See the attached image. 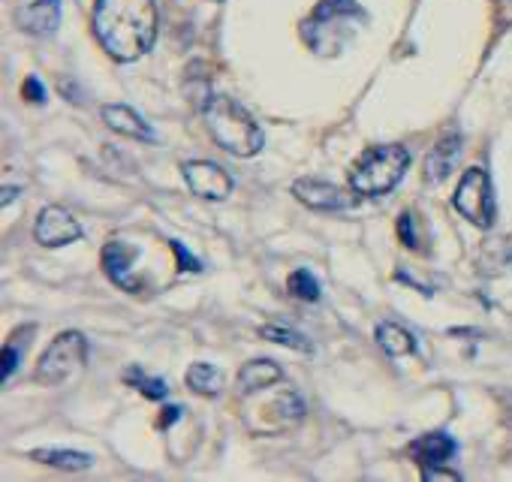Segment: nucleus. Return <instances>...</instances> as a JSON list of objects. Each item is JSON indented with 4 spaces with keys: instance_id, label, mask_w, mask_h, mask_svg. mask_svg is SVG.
Instances as JSON below:
<instances>
[{
    "instance_id": "1",
    "label": "nucleus",
    "mask_w": 512,
    "mask_h": 482,
    "mask_svg": "<svg viewBox=\"0 0 512 482\" xmlns=\"http://www.w3.org/2000/svg\"><path fill=\"white\" fill-rule=\"evenodd\" d=\"M94 34L115 61H139L157 40V4L154 0H97Z\"/></svg>"
},
{
    "instance_id": "2",
    "label": "nucleus",
    "mask_w": 512,
    "mask_h": 482,
    "mask_svg": "<svg viewBox=\"0 0 512 482\" xmlns=\"http://www.w3.org/2000/svg\"><path fill=\"white\" fill-rule=\"evenodd\" d=\"M202 118H205V127L211 130L214 142L220 148H226L229 154L235 157H253L263 151V130L260 124L253 121V115L235 103L232 97H223V94H208L202 100Z\"/></svg>"
},
{
    "instance_id": "3",
    "label": "nucleus",
    "mask_w": 512,
    "mask_h": 482,
    "mask_svg": "<svg viewBox=\"0 0 512 482\" xmlns=\"http://www.w3.org/2000/svg\"><path fill=\"white\" fill-rule=\"evenodd\" d=\"M359 25H365V13L356 0H320L314 16L302 25V37L317 55L332 58L344 52Z\"/></svg>"
},
{
    "instance_id": "4",
    "label": "nucleus",
    "mask_w": 512,
    "mask_h": 482,
    "mask_svg": "<svg viewBox=\"0 0 512 482\" xmlns=\"http://www.w3.org/2000/svg\"><path fill=\"white\" fill-rule=\"evenodd\" d=\"M410 166V154L401 145H377L371 148L350 172V187L359 196H383L395 190Z\"/></svg>"
},
{
    "instance_id": "5",
    "label": "nucleus",
    "mask_w": 512,
    "mask_h": 482,
    "mask_svg": "<svg viewBox=\"0 0 512 482\" xmlns=\"http://www.w3.org/2000/svg\"><path fill=\"white\" fill-rule=\"evenodd\" d=\"M88 362V341L79 332H61L49 350L43 353L40 365H37V383L46 386H64L67 380H73L76 374H82Z\"/></svg>"
},
{
    "instance_id": "6",
    "label": "nucleus",
    "mask_w": 512,
    "mask_h": 482,
    "mask_svg": "<svg viewBox=\"0 0 512 482\" xmlns=\"http://www.w3.org/2000/svg\"><path fill=\"white\" fill-rule=\"evenodd\" d=\"M455 211L470 220L473 226L488 229L497 217V202H494V187L485 169L473 166L461 175L458 187H455V199H452Z\"/></svg>"
},
{
    "instance_id": "7",
    "label": "nucleus",
    "mask_w": 512,
    "mask_h": 482,
    "mask_svg": "<svg viewBox=\"0 0 512 482\" xmlns=\"http://www.w3.org/2000/svg\"><path fill=\"white\" fill-rule=\"evenodd\" d=\"M34 238L43 248H64L73 245L76 238H82V226L76 220V214L64 205H46L37 217L34 226Z\"/></svg>"
},
{
    "instance_id": "8",
    "label": "nucleus",
    "mask_w": 512,
    "mask_h": 482,
    "mask_svg": "<svg viewBox=\"0 0 512 482\" xmlns=\"http://www.w3.org/2000/svg\"><path fill=\"white\" fill-rule=\"evenodd\" d=\"M353 193H356V190H353ZM353 193H347L344 187L329 184V181H323V178H299V181L293 184V196H296L302 205L314 208V211H347V208L356 205V196H353Z\"/></svg>"
},
{
    "instance_id": "9",
    "label": "nucleus",
    "mask_w": 512,
    "mask_h": 482,
    "mask_svg": "<svg viewBox=\"0 0 512 482\" xmlns=\"http://www.w3.org/2000/svg\"><path fill=\"white\" fill-rule=\"evenodd\" d=\"M181 172H184L187 187H190L196 196L208 199V202H220V199H226L229 190H232L229 172H226L223 166L211 163V160H190V163L181 166Z\"/></svg>"
},
{
    "instance_id": "10",
    "label": "nucleus",
    "mask_w": 512,
    "mask_h": 482,
    "mask_svg": "<svg viewBox=\"0 0 512 482\" xmlns=\"http://www.w3.org/2000/svg\"><path fill=\"white\" fill-rule=\"evenodd\" d=\"M133 263H136V248L124 245V241H112V245H106V251H103V269H106V275L118 287H124L130 293H139L142 290V281L136 278Z\"/></svg>"
},
{
    "instance_id": "11",
    "label": "nucleus",
    "mask_w": 512,
    "mask_h": 482,
    "mask_svg": "<svg viewBox=\"0 0 512 482\" xmlns=\"http://www.w3.org/2000/svg\"><path fill=\"white\" fill-rule=\"evenodd\" d=\"M19 25L37 37L55 34L61 25V0H28L19 10Z\"/></svg>"
},
{
    "instance_id": "12",
    "label": "nucleus",
    "mask_w": 512,
    "mask_h": 482,
    "mask_svg": "<svg viewBox=\"0 0 512 482\" xmlns=\"http://www.w3.org/2000/svg\"><path fill=\"white\" fill-rule=\"evenodd\" d=\"M281 377H284V371H281L278 362H272V359H253V362H247L238 371L235 383H238V389L244 395H250V392H263V389L275 386Z\"/></svg>"
},
{
    "instance_id": "13",
    "label": "nucleus",
    "mask_w": 512,
    "mask_h": 482,
    "mask_svg": "<svg viewBox=\"0 0 512 482\" xmlns=\"http://www.w3.org/2000/svg\"><path fill=\"white\" fill-rule=\"evenodd\" d=\"M103 121L121 133V136H130V139H139V142H151L154 139V130L145 124V118L130 109V106H103Z\"/></svg>"
},
{
    "instance_id": "14",
    "label": "nucleus",
    "mask_w": 512,
    "mask_h": 482,
    "mask_svg": "<svg viewBox=\"0 0 512 482\" xmlns=\"http://www.w3.org/2000/svg\"><path fill=\"white\" fill-rule=\"evenodd\" d=\"M458 157H461V136L458 133H449L428 154V160H425V181H431V184L434 181H443L452 172V166H455Z\"/></svg>"
},
{
    "instance_id": "15",
    "label": "nucleus",
    "mask_w": 512,
    "mask_h": 482,
    "mask_svg": "<svg viewBox=\"0 0 512 482\" xmlns=\"http://www.w3.org/2000/svg\"><path fill=\"white\" fill-rule=\"evenodd\" d=\"M455 440L449 437V434H443V431H431V434H422L413 446H410V452L419 458V464L422 467H437V464H446L452 455H455Z\"/></svg>"
},
{
    "instance_id": "16",
    "label": "nucleus",
    "mask_w": 512,
    "mask_h": 482,
    "mask_svg": "<svg viewBox=\"0 0 512 482\" xmlns=\"http://www.w3.org/2000/svg\"><path fill=\"white\" fill-rule=\"evenodd\" d=\"M374 338H377V344L389 356H410V353H416V338L404 326H398V323H380Z\"/></svg>"
},
{
    "instance_id": "17",
    "label": "nucleus",
    "mask_w": 512,
    "mask_h": 482,
    "mask_svg": "<svg viewBox=\"0 0 512 482\" xmlns=\"http://www.w3.org/2000/svg\"><path fill=\"white\" fill-rule=\"evenodd\" d=\"M31 458H37L40 464L64 467V470H85L94 464V458L88 452H73V449H34Z\"/></svg>"
},
{
    "instance_id": "18",
    "label": "nucleus",
    "mask_w": 512,
    "mask_h": 482,
    "mask_svg": "<svg viewBox=\"0 0 512 482\" xmlns=\"http://www.w3.org/2000/svg\"><path fill=\"white\" fill-rule=\"evenodd\" d=\"M187 386L193 389V392H199V395H205V398H211V395H217L220 392V386H223V374L214 368V365H208V362H196V365H190V371H187Z\"/></svg>"
},
{
    "instance_id": "19",
    "label": "nucleus",
    "mask_w": 512,
    "mask_h": 482,
    "mask_svg": "<svg viewBox=\"0 0 512 482\" xmlns=\"http://www.w3.org/2000/svg\"><path fill=\"white\" fill-rule=\"evenodd\" d=\"M260 335H263V338H269V341H275V344L293 347V350H299V353H314V344H311L302 332H293V329H287V326H281V323L263 326V329H260Z\"/></svg>"
},
{
    "instance_id": "20",
    "label": "nucleus",
    "mask_w": 512,
    "mask_h": 482,
    "mask_svg": "<svg viewBox=\"0 0 512 482\" xmlns=\"http://www.w3.org/2000/svg\"><path fill=\"white\" fill-rule=\"evenodd\" d=\"M124 380L130 383V386H136L145 398H151V401H160V398H166L169 395V389H166V383L163 380H157V377H145L139 368H130L127 374H124Z\"/></svg>"
},
{
    "instance_id": "21",
    "label": "nucleus",
    "mask_w": 512,
    "mask_h": 482,
    "mask_svg": "<svg viewBox=\"0 0 512 482\" xmlns=\"http://www.w3.org/2000/svg\"><path fill=\"white\" fill-rule=\"evenodd\" d=\"M290 293L302 302H317L320 299V284L308 269H299L290 275Z\"/></svg>"
},
{
    "instance_id": "22",
    "label": "nucleus",
    "mask_w": 512,
    "mask_h": 482,
    "mask_svg": "<svg viewBox=\"0 0 512 482\" xmlns=\"http://www.w3.org/2000/svg\"><path fill=\"white\" fill-rule=\"evenodd\" d=\"M22 350H25V341H19V338L13 335L10 344L4 347V365H0V380H4V383L16 374V368H19V362H22Z\"/></svg>"
},
{
    "instance_id": "23",
    "label": "nucleus",
    "mask_w": 512,
    "mask_h": 482,
    "mask_svg": "<svg viewBox=\"0 0 512 482\" xmlns=\"http://www.w3.org/2000/svg\"><path fill=\"white\" fill-rule=\"evenodd\" d=\"M398 235H401V241H404V248H419L416 217H413L410 211H404V214H401V220H398Z\"/></svg>"
},
{
    "instance_id": "24",
    "label": "nucleus",
    "mask_w": 512,
    "mask_h": 482,
    "mask_svg": "<svg viewBox=\"0 0 512 482\" xmlns=\"http://www.w3.org/2000/svg\"><path fill=\"white\" fill-rule=\"evenodd\" d=\"M422 479H425V482H434V479L458 482V479H461V473H455V470H443V467L437 464V467H422Z\"/></svg>"
},
{
    "instance_id": "25",
    "label": "nucleus",
    "mask_w": 512,
    "mask_h": 482,
    "mask_svg": "<svg viewBox=\"0 0 512 482\" xmlns=\"http://www.w3.org/2000/svg\"><path fill=\"white\" fill-rule=\"evenodd\" d=\"M172 251H175V257H178V263H181V272H199V260H193V257L184 251L181 241H172Z\"/></svg>"
},
{
    "instance_id": "26",
    "label": "nucleus",
    "mask_w": 512,
    "mask_h": 482,
    "mask_svg": "<svg viewBox=\"0 0 512 482\" xmlns=\"http://www.w3.org/2000/svg\"><path fill=\"white\" fill-rule=\"evenodd\" d=\"M25 97H31V103H46V91H43V85H40V79H28L25 82Z\"/></svg>"
},
{
    "instance_id": "27",
    "label": "nucleus",
    "mask_w": 512,
    "mask_h": 482,
    "mask_svg": "<svg viewBox=\"0 0 512 482\" xmlns=\"http://www.w3.org/2000/svg\"><path fill=\"white\" fill-rule=\"evenodd\" d=\"M178 416H181V407H169V410H163V419H160V425L178 422Z\"/></svg>"
}]
</instances>
